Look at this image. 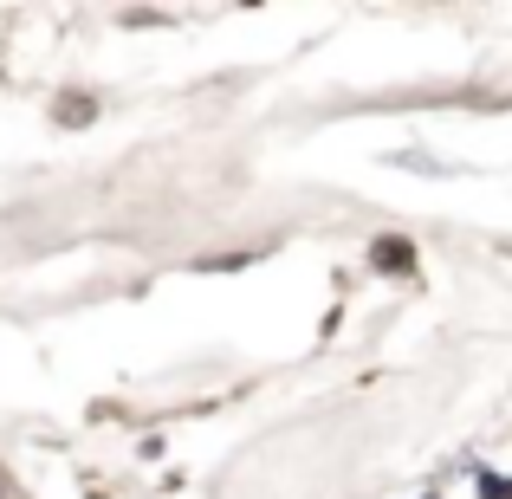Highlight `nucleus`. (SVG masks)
I'll return each instance as SVG.
<instances>
[{"label": "nucleus", "mask_w": 512, "mask_h": 499, "mask_svg": "<svg viewBox=\"0 0 512 499\" xmlns=\"http://www.w3.org/2000/svg\"><path fill=\"white\" fill-rule=\"evenodd\" d=\"M370 266H376V273H389V279L415 273V240L409 234H376L370 240Z\"/></svg>", "instance_id": "f257e3e1"}, {"label": "nucleus", "mask_w": 512, "mask_h": 499, "mask_svg": "<svg viewBox=\"0 0 512 499\" xmlns=\"http://www.w3.org/2000/svg\"><path fill=\"white\" fill-rule=\"evenodd\" d=\"M65 98H72V104H59V111H52L59 124H91V117H98V104H91L85 91H65Z\"/></svg>", "instance_id": "f03ea898"}, {"label": "nucleus", "mask_w": 512, "mask_h": 499, "mask_svg": "<svg viewBox=\"0 0 512 499\" xmlns=\"http://www.w3.org/2000/svg\"><path fill=\"white\" fill-rule=\"evenodd\" d=\"M474 493H480V499H512V474H480Z\"/></svg>", "instance_id": "7ed1b4c3"}, {"label": "nucleus", "mask_w": 512, "mask_h": 499, "mask_svg": "<svg viewBox=\"0 0 512 499\" xmlns=\"http://www.w3.org/2000/svg\"><path fill=\"white\" fill-rule=\"evenodd\" d=\"M422 499H435V493H422Z\"/></svg>", "instance_id": "20e7f679"}]
</instances>
